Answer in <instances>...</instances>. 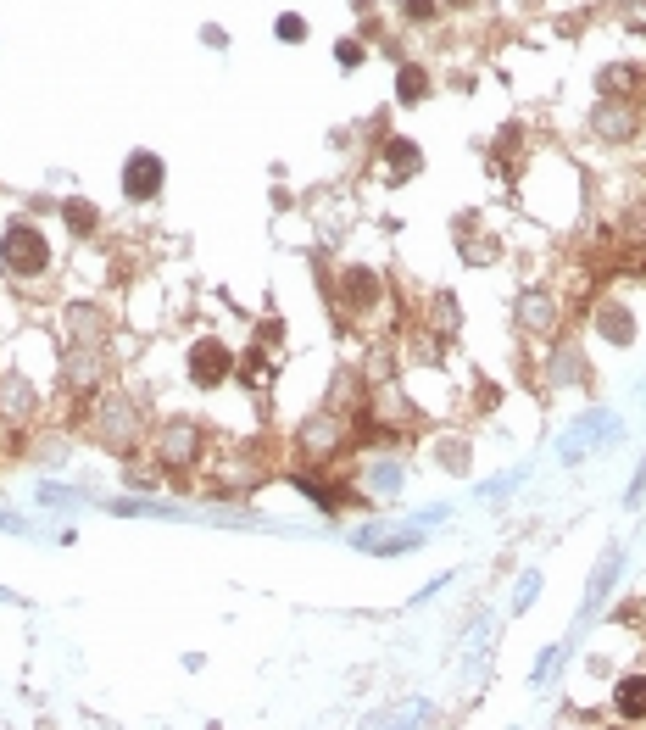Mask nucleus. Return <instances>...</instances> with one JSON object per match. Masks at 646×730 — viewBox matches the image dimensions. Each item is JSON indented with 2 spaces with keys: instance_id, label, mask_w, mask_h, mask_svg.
Here are the masks:
<instances>
[{
  "instance_id": "obj_2",
  "label": "nucleus",
  "mask_w": 646,
  "mask_h": 730,
  "mask_svg": "<svg viewBox=\"0 0 646 730\" xmlns=\"http://www.w3.org/2000/svg\"><path fill=\"white\" fill-rule=\"evenodd\" d=\"M229 368H234V357L223 352L218 340H195V346H190V379H195V385H223Z\"/></svg>"
},
{
  "instance_id": "obj_3",
  "label": "nucleus",
  "mask_w": 646,
  "mask_h": 730,
  "mask_svg": "<svg viewBox=\"0 0 646 730\" xmlns=\"http://www.w3.org/2000/svg\"><path fill=\"white\" fill-rule=\"evenodd\" d=\"M123 190H129L134 201H151L156 190H162V157H151V151H134L129 168H123Z\"/></svg>"
},
{
  "instance_id": "obj_8",
  "label": "nucleus",
  "mask_w": 646,
  "mask_h": 730,
  "mask_svg": "<svg viewBox=\"0 0 646 730\" xmlns=\"http://www.w3.org/2000/svg\"><path fill=\"white\" fill-rule=\"evenodd\" d=\"M67 218H73V229H90V218H95V212L84 207V201H73V207H67Z\"/></svg>"
},
{
  "instance_id": "obj_5",
  "label": "nucleus",
  "mask_w": 646,
  "mask_h": 730,
  "mask_svg": "<svg viewBox=\"0 0 646 730\" xmlns=\"http://www.w3.org/2000/svg\"><path fill=\"white\" fill-rule=\"evenodd\" d=\"M396 90H401V101H424V95H429V79H424V67H401Z\"/></svg>"
},
{
  "instance_id": "obj_4",
  "label": "nucleus",
  "mask_w": 646,
  "mask_h": 730,
  "mask_svg": "<svg viewBox=\"0 0 646 730\" xmlns=\"http://www.w3.org/2000/svg\"><path fill=\"white\" fill-rule=\"evenodd\" d=\"M619 714H624V719H641V714H646V675L619 680Z\"/></svg>"
},
{
  "instance_id": "obj_7",
  "label": "nucleus",
  "mask_w": 646,
  "mask_h": 730,
  "mask_svg": "<svg viewBox=\"0 0 646 730\" xmlns=\"http://www.w3.org/2000/svg\"><path fill=\"white\" fill-rule=\"evenodd\" d=\"M279 34H285V40H301V34H307V23H301V17H279Z\"/></svg>"
},
{
  "instance_id": "obj_1",
  "label": "nucleus",
  "mask_w": 646,
  "mask_h": 730,
  "mask_svg": "<svg viewBox=\"0 0 646 730\" xmlns=\"http://www.w3.org/2000/svg\"><path fill=\"white\" fill-rule=\"evenodd\" d=\"M0 257H6V268L23 274V279H34V274L51 268V246H45V235H39L34 223H12L6 240H0Z\"/></svg>"
},
{
  "instance_id": "obj_6",
  "label": "nucleus",
  "mask_w": 646,
  "mask_h": 730,
  "mask_svg": "<svg viewBox=\"0 0 646 730\" xmlns=\"http://www.w3.org/2000/svg\"><path fill=\"white\" fill-rule=\"evenodd\" d=\"M401 173H418V151L407 140L390 145V179H401Z\"/></svg>"
}]
</instances>
